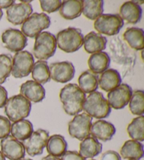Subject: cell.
<instances>
[{
	"instance_id": "6da1fadb",
	"label": "cell",
	"mask_w": 144,
	"mask_h": 160,
	"mask_svg": "<svg viewBox=\"0 0 144 160\" xmlns=\"http://www.w3.org/2000/svg\"><path fill=\"white\" fill-rule=\"evenodd\" d=\"M59 98L67 114L75 116L82 111L86 95L77 84L65 85L60 91Z\"/></svg>"
},
{
	"instance_id": "7a4b0ae2",
	"label": "cell",
	"mask_w": 144,
	"mask_h": 160,
	"mask_svg": "<svg viewBox=\"0 0 144 160\" xmlns=\"http://www.w3.org/2000/svg\"><path fill=\"white\" fill-rule=\"evenodd\" d=\"M86 114L92 118L102 119L107 118L111 113L108 102L100 92H93L85 98L83 109Z\"/></svg>"
},
{
	"instance_id": "3957f363",
	"label": "cell",
	"mask_w": 144,
	"mask_h": 160,
	"mask_svg": "<svg viewBox=\"0 0 144 160\" xmlns=\"http://www.w3.org/2000/svg\"><path fill=\"white\" fill-rule=\"evenodd\" d=\"M56 40L59 49L66 53H73L82 47L84 35L80 29L70 27L58 32Z\"/></svg>"
},
{
	"instance_id": "277c9868",
	"label": "cell",
	"mask_w": 144,
	"mask_h": 160,
	"mask_svg": "<svg viewBox=\"0 0 144 160\" xmlns=\"http://www.w3.org/2000/svg\"><path fill=\"white\" fill-rule=\"evenodd\" d=\"M31 109V102L20 94L8 99L4 106L5 114L9 121L13 122L27 118L30 115Z\"/></svg>"
},
{
	"instance_id": "5b68a950",
	"label": "cell",
	"mask_w": 144,
	"mask_h": 160,
	"mask_svg": "<svg viewBox=\"0 0 144 160\" xmlns=\"http://www.w3.org/2000/svg\"><path fill=\"white\" fill-rule=\"evenodd\" d=\"M56 48V36L49 32H41L35 38L33 54L39 60H47L54 56Z\"/></svg>"
},
{
	"instance_id": "8992f818",
	"label": "cell",
	"mask_w": 144,
	"mask_h": 160,
	"mask_svg": "<svg viewBox=\"0 0 144 160\" xmlns=\"http://www.w3.org/2000/svg\"><path fill=\"white\" fill-rule=\"evenodd\" d=\"M50 25L51 19L48 15L44 13H34L23 23L21 32L26 37L35 38Z\"/></svg>"
},
{
	"instance_id": "52a82bcc",
	"label": "cell",
	"mask_w": 144,
	"mask_h": 160,
	"mask_svg": "<svg viewBox=\"0 0 144 160\" xmlns=\"http://www.w3.org/2000/svg\"><path fill=\"white\" fill-rule=\"evenodd\" d=\"M124 21L119 14H102L94 21V28L99 34L113 36L119 33Z\"/></svg>"
},
{
	"instance_id": "ba28073f",
	"label": "cell",
	"mask_w": 144,
	"mask_h": 160,
	"mask_svg": "<svg viewBox=\"0 0 144 160\" xmlns=\"http://www.w3.org/2000/svg\"><path fill=\"white\" fill-rule=\"evenodd\" d=\"M34 63V57L30 52L27 51L16 52L12 59L11 73L16 78H25L31 73Z\"/></svg>"
},
{
	"instance_id": "9c48e42d",
	"label": "cell",
	"mask_w": 144,
	"mask_h": 160,
	"mask_svg": "<svg viewBox=\"0 0 144 160\" xmlns=\"http://www.w3.org/2000/svg\"><path fill=\"white\" fill-rule=\"evenodd\" d=\"M92 118L86 113L74 116L68 123V133L70 136L79 140H83L90 136Z\"/></svg>"
},
{
	"instance_id": "30bf717a",
	"label": "cell",
	"mask_w": 144,
	"mask_h": 160,
	"mask_svg": "<svg viewBox=\"0 0 144 160\" xmlns=\"http://www.w3.org/2000/svg\"><path fill=\"white\" fill-rule=\"evenodd\" d=\"M49 138V133L48 131L43 129H38L33 132L28 138L22 142V144L28 155L31 157L40 155L43 153Z\"/></svg>"
},
{
	"instance_id": "8fae6325",
	"label": "cell",
	"mask_w": 144,
	"mask_h": 160,
	"mask_svg": "<svg viewBox=\"0 0 144 160\" xmlns=\"http://www.w3.org/2000/svg\"><path fill=\"white\" fill-rule=\"evenodd\" d=\"M2 40L5 48L12 52H18L23 50L27 45V38L21 30L9 28L2 35Z\"/></svg>"
},
{
	"instance_id": "7c38bea8",
	"label": "cell",
	"mask_w": 144,
	"mask_h": 160,
	"mask_svg": "<svg viewBox=\"0 0 144 160\" xmlns=\"http://www.w3.org/2000/svg\"><path fill=\"white\" fill-rule=\"evenodd\" d=\"M133 91L129 85L121 83L108 94V102L110 107L115 109H122L129 104Z\"/></svg>"
},
{
	"instance_id": "4fadbf2b",
	"label": "cell",
	"mask_w": 144,
	"mask_h": 160,
	"mask_svg": "<svg viewBox=\"0 0 144 160\" xmlns=\"http://www.w3.org/2000/svg\"><path fill=\"white\" fill-rule=\"evenodd\" d=\"M50 77L57 82L65 83L73 78L75 69L70 62L52 63L49 66Z\"/></svg>"
},
{
	"instance_id": "5bb4252c",
	"label": "cell",
	"mask_w": 144,
	"mask_h": 160,
	"mask_svg": "<svg viewBox=\"0 0 144 160\" xmlns=\"http://www.w3.org/2000/svg\"><path fill=\"white\" fill-rule=\"evenodd\" d=\"M0 146L2 153L10 160H20L23 159L26 155V150L22 142L12 136H8L2 139Z\"/></svg>"
},
{
	"instance_id": "9a60e30c",
	"label": "cell",
	"mask_w": 144,
	"mask_h": 160,
	"mask_svg": "<svg viewBox=\"0 0 144 160\" xmlns=\"http://www.w3.org/2000/svg\"><path fill=\"white\" fill-rule=\"evenodd\" d=\"M32 7L30 4L20 2L13 4L7 9V18L15 26L23 24L32 13Z\"/></svg>"
},
{
	"instance_id": "2e32d148",
	"label": "cell",
	"mask_w": 144,
	"mask_h": 160,
	"mask_svg": "<svg viewBox=\"0 0 144 160\" xmlns=\"http://www.w3.org/2000/svg\"><path fill=\"white\" fill-rule=\"evenodd\" d=\"M20 95L30 102L37 103L45 98L46 91L41 84L34 81H27L21 85Z\"/></svg>"
},
{
	"instance_id": "e0dca14e",
	"label": "cell",
	"mask_w": 144,
	"mask_h": 160,
	"mask_svg": "<svg viewBox=\"0 0 144 160\" xmlns=\"http://www.w3.org/2000/svg\"><path fill=\"white\" fill-rule=\"evenodd\" d=\"M116 133V128L113 123L105 120H98L91 124L90 135L96 139L106 142L110 140Z\"/></svg>"
},
{
	"instance_id": "ac0fdd59",
	"label": "cell",
	"mask_w": 144,
	"mask_h": 160,
	"mask_svg": "<svg viewBox=\"0 0 144 160\" xmlns=\"http://www.w3.org/2000/svg\"><path fill=\"white\" fill-rule=\"evenodd\" d=\"M119 15L128 23L137 24L142 17V9L134 1H128L122 4Z\"/></svg>"
},
{
	"instance_id": "d6986e66",
	"label": "cell",
	"mask_w": 144,
	"mask_h": 160,
	"mask_svg": "<svg viewBox=\"0 0 144 160\" xmlns=\"http://www.w3.org/2000/svg\"><path fill=\"white\" fill-rule=\"evenodd\" d=\"M106 38L94 31L86 35L83 41L85 51L91 54L103 51L106 48Z\"/></svg>"
},
{
	"instance_id": "ffe728a7",
	"label": "cell",
	"mask_w": 144,
	"mask_h": 160,
	"mask_svg": "<svg viewBox=\"0 0 144 160\" xmlns=\"http://www.w3.org/2000/svg\"><path fill=\"white\" fill-rule=\"evenodd\" d=\"M122 83V78L120 73L117 70L110 68L101 73L98 79V85L101 90L105 92L115 89Z\"/></svg>"
},
{
	"instance_id": "44dd1931",
	"label": "cell",
	"mask_w": 144,
	"mask_h": 160,
	"mask_svg": "<svg viewBox=\"0 0 144 160\" xmlns=\"http://www.w3.org/2000/svg\"><path fill=\"white\" fill-rule=\"evenodd\" d=\"M82 8L83 1L81 0H65L62 2L59 13L65 20H73L81 16Z\"/></svg>"
},
{
	"instance_id": "7402d4cb",
	"label": "cell",
	"mask_w": 144,
	"mask_h": 160,
	"mask_svg": "<svg viewBox=\"0 0 144 160\" xmlns=\"http://www.w3.org/2000/svg\"><path fill=\"white\" fill-rule=\"evenodd\" d=\"M110 64V58L108 53L104 52L92 54L89 58L88 66L89 70L95 74L103 73L108 68Z\"/></svg>"
},
{
	"instance_id": "603a6c76",
	"label": "cell",
	"mask_w": 144,
	"mask_h": 160,
	"mask_svg": "<svg viewBox=\"0 0 144 160\" xmlns=\"http://www.w3.org/2000/svg\"><path fill=\"white\" fill-rule=\"evenodd\" d=\"M103 145L97 139L89 136L82 140L79 145V154L84 159L94 158L102 152Z\"/></svg>"
},
{
	"instance_id": "cb8c5ba5",
	"label": "cell",
	"mask_w": 144,
	"mask_h": 160,
	"mask_svg": "<svg viewBox=\"0 0 144 160\" xmlns=\"http://www.w3.org/2000/svg\"><path fill=\"white\" fill-rule=\"evenodd\" d=\"M120 154L125 159H141L144 154L143 145L141 142L134 140H127L120 149Z\"/></svg>"
},
{
	"instance_id": "d4e9b609",
	"label": "cell",
	"mask_w": 144,
	"mask_h": 160,
	"mask_svg": "<svg viewBox=\"0 0 144 160\" xmlns=\"http://www.w3.org/2000/svg\"><path fill=\"white\" fill-rule=\"evenodd\" d=\"M124 40L135 50H143L144 48V32L142 28L132 27L127 28L123 34Z\"/></svg>"
},
{
	"instance_id": "484cf974",
	"label": "cell",
	"mask_w": 144,
	"mask_h": 160,
	"mask_svg": "<svg viewBox=\"0 0 144 160\" xmlns=\"http://www.w3.org/2000/svg\"><path fill=\"white\" fill-rule=\"evenodd\" d=\"M12 136L18 141H24L33 133L32 123L29 120L23 119L13 122L11 126Z\"/></svg>"
},
{
	"instance_id": "4316f807",
	"label": "cell",
	"mask_w": 144,
	"mask_h": 160,
	"mask_svg": "<svg viewBox=\"0 0 144 160\" xmlns=\"http://www.w3.org/2000/svg\"><path fill=\"white\" fill-rule=\"evenodd\" d=\"M46 147L50 155L59 157H61L67 151L68 143L63 136L56 134L49 138Z\"/></svg>"
},
{
	"instance_id": "83f0119b",
	"label": "cell",
	"mask_w": 144,
	"mask_h": 160,
	"mask_svg": "<svg viewBox=\"0 0 144 160\" xmlns=\"http://www.w3.org/2000/svg\"><path fill=\"white\" fill-rule=\"evenodd\" d=\"M79 88L84 93H91L98 89V76L90 70L85 71L78 78Z\"/></svg>"
},
{
	"instance_id": "f1b7e54d",
	"label": "cell",
	"mask_w": 144,
	"mask_h": 160,
	"mask_svg": "<svg viewBox=\"0 0 144 160\" xmlns=\"http://www.w3.org/2000/svg\"><path fill=\"white\" fill-rule=\"evenodd\" d=\"M103 4L102 0H84L83 1V15L89 20L95 21L103 13Z\"/></svg>"
},
{
	"instance_id": "f546056e",
	"label": "cell",
	"mask_w": 144,
	"mask_h": 160,
	"mask_svg": "<svg viewBox=\"0 0 144 160\" xmlns=\"http://www.w3.org/2000/svg\"><path fill=\"white\" fill-rule=\"evenodd\" d=\"M32 77L34 81L40 84H45L50 81L49 67L46 61L39 60L33 65L32 69Z\"/></svg>"
},
{
	"instance_id": "4dcf8cb0",
	"label": "cell",
	"mask_w": 144,
	"mask_h": 160,
	"mask_svg": "<svg viewBox=\"0 0 144 160\" xmlns=\"http://www.w3.org/2000/svg\"><path fill=\"white\" fill-rule=\"evenodd\" d=\"M129 136L132 140L138 142L144 140V117L139 116L132 121L127 128Z\"/></svg>"
},
{
	"instance_id": "1f68e13d",
	"label": "cell",
	"mask_w": 144,
	"mask_h": 160,
	"mask_svg": "<svg viewBox=\"0 0 144 160\" xmlns=\"http://www.w3.org/2000/svg\"><path fill=\"white\" fill-rule=\"evenodd\" d=\"M129 110L132 114L143 116L144 114V92L136 90L132 93L129 100Z\"/></svg>"
},
{
	"instance_id": "d6a6232c",
	"label": "cell",
	"mask_w": 144,
	"mask_h": 160,
	"mask_svg": "<svg viewBox=\"0 0 144 160\" xmlns=\"http://www.w3.org/2000/svg\"><path fill=\"white\" fill-rule=\"evenodd\" d=\"M12 57L9 54H0V85L3 84L12 72Z\"/></svg>"
},
{
	"instance_id": "836d02e7",
	"label": "cell",
	"mask_w": 144,
	"mask_h": 160,
	"mask_svg": "<svg viewBox=\"0 0 144 160\" xmlns=\"http://www.w3.org/2000/svg\"><path fill=\"white\" fill-rule=\"evenodd\" d=\"M41 9L46 13H51L57 12L60 9L61 6L62 2L60 0H53V1H46V0H41L40 2Z\"/></svg>"
},
{
	"instance_id": "e575fe53",
	"label": "cell",
	"mask_w": 144,
	"mask_h": 160,
	"mask_svg": "<svg viewBox=\"0 0 144 160\" xmlns=\"http://www.w3.org/2000/svg\"><path fill=\"white\" fill-rule=\"evenodd\" d=\"M11 126L12 124L9 118L4 116H0V139L9 136Z\"/></svg>"
},
{
	"instance_id": "d590c367",
	"label": "cell",
	"mask_w": 144,
	"mask_h": 160,
	"mask_svg": "<svg viewBox=\"0 0 144 160\" xmlns=\"http://www.w3.org/2000/svg\"><path fill=\"white\" fill-rule=\"evenodd\" d=\"M60 160H86L77 151H66L61 156Z\"/></svg>"
},
{
	"instance_id": "8d00e7d4",
	"label": "cell",
	"mask_w": 144,
	"mask_h": 160,
	"mask_svg": "<svg viewBox=\"0 0 144 160\" xmlns=\"http://www.w3.org/2000/svg\"><path fill=\"white\" fill-rule=\"evenodd\" d=\"M101 160H122L120 154L114 150H108L102 154Z\"/></svg>"
},
{
	"instance_id": "74e56055",
	"label": "cell",
	"mask_w": 144,
	"mask_h": 160,
	"mask_svg": "<svg viewBox=\"0 0 144 160\" xmlns=\"http://www.w3.org/2000/svg\"><path fill=\"white\" fill-rule=\"evenodd\" d=\"M8 100V92L5 88L0 85V108L5 106Z\"/></svg>"
},
{
	"instance_id": "f35d334b",
	"label": "cell",
	"mask_w": 144,
	"mask_h": 160,
	"mask_svg": "<svg viewBox=\"0 0 144 160\" xmlns=\"http://www.w3.org/2000/svg\"><path fill=\"white\" fill-rule=\"evenodd\" d=\"M15 4L13 0H0V9H8L12 5Z\"/></svg>"
},
{
	"instance_id": "ab89813d",
	"label": "cell",
	"mask_w": 144,
	"mask_h": 160,
	"mask_svg": "<svg viewBox=\"0 0 144 160\" xmlns=\"http://www.w3.org/2000/svg\"><path fill=\"white\" fill-rule=\"evenodd\" d=\"M41 160H60V159L59 158V157H56L49 154V155L44 157V158L41 159Z\"/></svg>"
},
{
	"instance_id": "60d3db41",
	"label": "cell",
	"mask_w": 144,
	"mask_h": 160,
	"mask_svg": "<svg viewBox=\"0 0 144 160\" xmlns=\"http://www.w3.org/2000/svg\"><path fill=\"white\" fill-rule=\"evenodd\" d=\"M0 160H6L5 157L3 155V154L2 153L1 151H0Z\"/></svg>"
},
{
	"instance_id": "b9f144b4",
	"label": "cell",
	"mask_w": 144,
	"mask_h": 160,
	"mask_svg": "<svg viewBox=\"0 0 144 160\" xmlns=\"http://www.w3.org/2000/svg\"><path fill=\"white\" fill-rule=\"evenodd\" d=\"M2 16H3V12H2V10L0 9V20H1Z\"/></svg>"
},
{
	"instance_id": "7bdbcfd3",
	"label": "cell",
	"mask_w": 144,
	"mask_h": 160,
	"mask_svg": "<svg viewBox=\"0 0 144 160\" xmlns=\"http://www.w3.org/2000/svg\"><path fill=\"white\" fill-rule=\"evenodd\" d=\"M20 160H32L31 159H20Z\"/></svg>"
},
{
	"instance_id": "ee69618b",
	"label": "cell",
	"mask_w": 144,
	"mask_h": 160,
	"mask_svg": "<svg viewBox=\"0 0 144 160\" xmlns=\"http://www.w3.org/2000/svg\"><path fill=\"white\" fill-rule=\"evenodd\" d=\"M90 160H96V159H90Z\"/></svg>"
},
{
	"instance_id": "f6af8a7d",
	"label": "cell",
	"mask_w": 144,
	"mask_h": 160,
	"mask_svg": "<svg viewBox=\"0 0 144 160\" xmlns=\"http://www.w3.org/2000/svg\"><path fill=\"white\" fill-rule=\"evenodd\" d=\"M128 160H133V159H128Z\"/></svg>"
}]
</instances>
